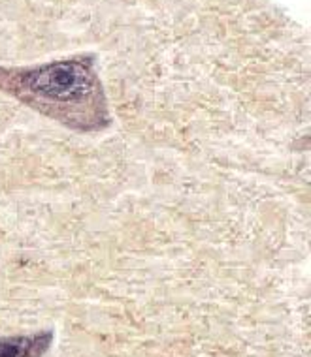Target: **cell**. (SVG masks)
<instances>
[{
  "label": "cell",
  "instance_id": "1",
  "mask_svg": "<svg viewBox=\"0 0 311 357\" xmlns=\"http://www.w3.org/2000/svg\"><path fill=\"white\" fill-rule=\"evenodd\" d=\"M0 91L80 134L102 132L112 124L104 86L91 56L27 68L0 66Z\"/></svg>",
  "mask_w": 311,
  "mask_h": 357
},
{
  "label": "cell",
  "instance_id": "2",
  "mask_svg": "<svg viewBox=\"0 0 311 357\" xmlns=\"http://www.w3.org/2000/svg\"><path fill=\"white\" fill-rule=\"evenodd\" d=\"M53 331L0 337V357H44L53 344Z\"/></svg>",
  "mask_w": 311,
  "mask_h": 357
}]
</instances>
